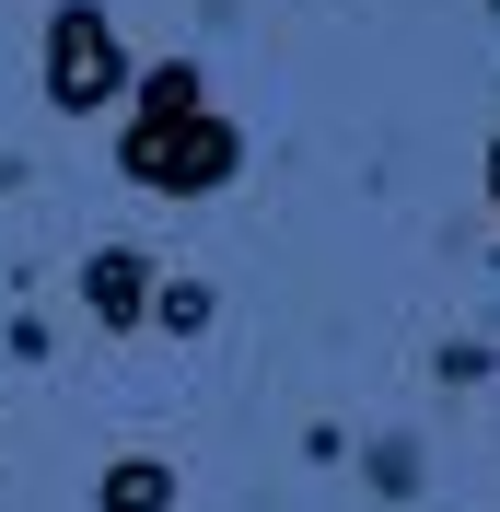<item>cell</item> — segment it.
<instances>
[{"label": "cell", "mask_w": 500, "mask_h": 512, "mask_svg": "<svg viewBox=\"0 0 500 512\" xmlns=\"http://www.w3.org/2000/svg\"><path fill=\"white\" fill-rule=\"evenodd\" d=\"M117 175L152 198H221L245 175V128L210 105V70L198 59H152L117 105Z\"/></svg>", "instance_id": "cell-1"}, {"label": "cell", "mask_w": 500, "mask_h": 512, "mask_svg": "<svg viewBox=\"0 0 500 512\" xmlns=\"http://www.w3.org/2000/svg\"><path fill=\"white\" fill-rule=\"evenodd\" d=\"M128 82H140V59L105 24V0H47V105L59 117H117Z\"/></svg>", "instance_id": "cell-2"}, {"label": "cell", "mask_w": 500, "mask_h": 512, "mask_svg": "<svg viewBox=\"0 0 500 512\" xmlns=\"http://www.w3.org/2000/svg\"><path fill=\"white\" fill-rule=\"evenodd\" d=\"M152 291H163V268L140 245H94V256H82V315H94L105 338H128V326L152 315Z\"/></svg>", "instance_id": "cell-3"}, {"label": "cell", "mask_w": 500, "mask_h": 512, "mask_svg": "<svg viewBox=\"0 0 500 512\" xmlns=\"http://www.w3.org/2000/svg\"><path fill=\"white\" fill-rule=\"evenodd\" d=\"M94 512H175V466L163 454H117L94 478Z\"/></svg>", "instance_id": "cell-4"}, {"label": "cell", "mask_w": 500, "mask_h": 512, "mask_svg": "<svg viewBox=\"0 0 500 512\" xmlns=\"http://www.w3.org/2000/svg\"><path fill=\"white\" fill-rule=\"evenodd\" d=\"M210 315H221L210 280H163V291H152V326H163V338H210Z\"/></svg>", "instance_id": "cell-5"}, {"label": "cell", "mask_w": 500, "mask_h": 512, "mask_svg": "<svg viewBox=\"0 0 500 512\" xmlns=\"http://www.w3.org/2000/svg\"><path fill=\"white\" fill-rule=\"evenodd\" d=\"M373 489H396V501H407V489H419V454H407V443H384V454H373Z\"/></svg>", "instance_id": "cell-6"}, {"label": "cell", "mask_w": 500, "mask_h": 512, "mask_svg": "<svg viewBox=\"0 0 500 512\" xmlns=\"http://www.w3.org/2000/svg\"><path fill=\"white\" fill-rule=\"evenodd\" d=\"M489 210H500V140H489Z\"/></svg>", "instance_id": "cell-7"}]
</instances>
